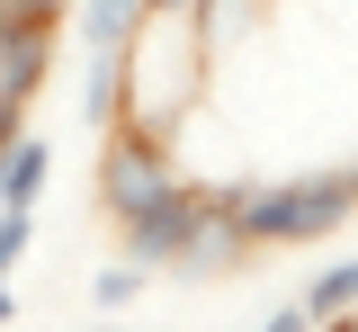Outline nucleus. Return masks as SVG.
Segmentation results:
<instances>
[{"instance_id":"f257e3e1","label":"nucleus","mask_w":358,"mask_h":332,"mask_svg":"<svg viewBox=\"0 0 358 332\" xmlns=\"http://www.w3.org/2000/svg\"><path fill=\"white\" fill-rule=\"evenodd\" d=\"M224 225L242 251H287V242H322L331 225L358 216L350 171H305V180H268V189H215Z\"/></svg>"},{"instance_id":"f03ea898","label":"nucleus","mask_w":358,"mask_h":332,"mask_svg":"<svg viewBox=\"0 0 358 332\" xmlns=\"http://www.w3.org/2000/svg\"><path fill=\"white\" fill-rule=\"evenodd\" d=\"M126 261L206 279V270H224V261H242V242H233V225H224L215 189H188V180H179V189H162L152 207L126 216Z\"/></svg>"},{"instance_id":"7ed1b4c3","label":"nucleus","mask_w":358,"mask_h":332,"mask_svg":"<svg viewBox=\"0 0 358 332\" xmlns=\"http://www.w3.org/2000/svg\"><path fill=\"white\" fill-rule=\"evenodd\" d=\"M162 189H179V153L162 144V126H134V117H117V126L99 135V207L126 225L134 207H152Z\"/></svg>"},{"instance_id":"20e7f679","label":"nucleus","mask_w":358,"mask_h":332,"mask_svg":"<svg viewBox=\"0 0 358 332\" xmlns=\"http://www.w3.org/2000/svg\"><path fill=\"white\" fill-rule=\"evenodd\" d=\"M54 180V144L45 135H9V153H0V207H36V189Z\"/></svg>"},{"instance_id":"39448f33","label":"nucleus","mask_w":358,"mask_h":332,"mask_svg":"<svg viewBox=\"0 0 358 332\" xmlns=\"http://www.w3.org/2000/svg\"><path fill=\"white\" fill-rule=\"evenodd\" d=\"M81 117L99 126V135L126 117V46H99V54H90V72H81Z\"/></svg>"},{"instance_id":"423d86ee","label":"nucleus","mask_w":358,"mask_h":332,"mask_svg":"<svg viewBox=\"0 0 358 332\" xmlns=\"http://www.w3.org/2000/svg\"><path fill=\"white\" fill-rule=\"evenodd\" d=\"M296 305H305V324H341V314L358 305V261H322Z\"/></svg>"},{"instance_id":"0eeeda50","label":"nucleus","mask_w":358,"mask_h":332,"mask_svg":"<svg viewBox=\"0 0 358 332\" xmlns=\"http://www.w3.org/2000/svg\"><path fill=\"white\" fill-rule=\"evenodd\" d=\"M72 27H81V46H126L134 27H143V0H72Z\"/></svg>"},{"instance_id":"6e6552de","label":"nucleus","mask_w":358,"mask_h":332,"mask_svg":"<svg viewBox=\"0 0 358 332\" xmlns=\"http://www.w3.org/2000/svg\"><path fill=\"white\" fill-rule=\"evenodd\" d=\"M143 279H152L143 261H117V270H99V279H90V305H99V314H126L134 296H143Z\"/></svg>"},{"instance_id":"1a4fd4ad","label":"nucleus","mask_w":358,"mask_h":332,"mask_svg":"<svg viewBox=\"0 0 358 332\" xmlns=\"http://www.w3.org/2000/svg\"><path fill=\"white\" fill-rule=\"evenodd\" d=\"M27 242H36V207H0V279L27 261Z\"/></svg>"},{"instance_id":"9d476101","label":"nucleus","mask_w":358,"mask_h":332,"mask_svg":"<svg viewBox=\"0 0 358 332\" xmlns=\"http://www.w3.org/2000/svg\"><path fill=\"white\" fill-rule=\"evenodd\" d=\"M260 332H313V324H305V305H278V314H268Z\"/></svg>"},{"instance_id":"9b49d317","label":"nucleus","mask_w":358,"mask_h":332,"mask_svg":"<svg viewBox=\"0 0 358 332\" xmlns=\"http://www.w3.org/2000/svg\"><path fill=\"white\" fill-rule=\"evenodd\" d=\"M18 126H27V108H9V99H0V153H9V135H18Z\"/></svg>"},{"instance_id":"f8f14e48","label":"nucleus","mask_w":358,"mask_h":332,"mask_svg":"<svg viewBox=\"0 0 358 332\" xmlns=\"http://www.w3.org/2000/svg\"><path fill=\"white\" fill-rule=\"evenodd\" d=\"M197 0H143V18H188Z\"/></svg>"},{"instance_id":"ddd939ff","label":"nucleus","mask_w":358,"mask_h":332,"mask_svg":"<svg viewBox=\"0 0 358 332\" xmlns=\"http://www.w3.org/2000/svg\"><path fill=\"white\" fill-rule=\"evenodd\" d=\"M9 314H18V287H9V279H0V324H9Z\"/></svg>"},{"instance_id":"4468645a","label":"nucleus","mask_w":358,"mask_h":332,"mask_svg":"<svg viewBox=\"0 0 358 332\" xmlns=\"http://www.w3.org/2000/svg\"><path fill=\"white\" fill-rule=\"evenodd\" d=\"M350 189H358V171H350Z\"/></svg>"}]
</instances>
